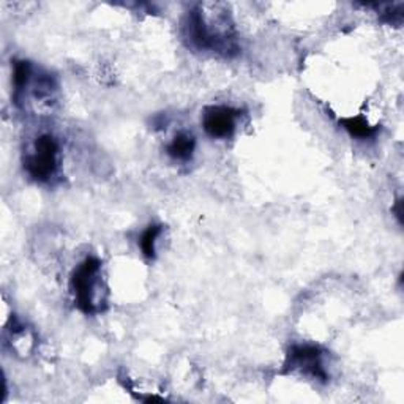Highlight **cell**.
Returning a JSON list of instances; mask_svg holds the SVG:
<instances>
[{
    "label": "cell",
    "mask_w": 404,
    "mask_h": 404,
    "mask_svg": "<svg viewBox=\"0 0 404 404\" xmlns=\"http://www.w3.org/2000/svg\"><path fill=\"white\" fill-rule=\"evenodd\" d=\"M339 125L343 126L352 137L357 139H368L376 135V126H371L368 120L362 116L339 119Z\"/></svg>",
    "instance_id": "cell-7"
},
{
    "label": "cell",
    "mask_w": 404,
    "mask_h": 404,
    "mask_svg": "<svg viewBox=\"0 0 404 404\" xmlns=\"http://www.w3.org/2000/svg\"><path fill=\"white\" fill-rule=\"evenodd\" d=\"M240 111L229 106H208L202 114V126L213 139L231 137L237 128Z\"/></svg>",
    "instance_id": "cell-4"
},
{
    "label": "cell",
    "mask_w": 404,
    "mask_h": 404,
    "mask_svg": "<svg viewBox=\"0 0 404 404\" xmlns=\"http://www.w3.org/2000/svg\"><path fill=\"white\" fill-rule=\"evenodd\" d=\"M401 206H403L401 199H398V201H396V204H395V207H393V212L396 213V218L400 220V221H403V210H401Z\"/></svg>",
    "instance_id": "cell-9"
},
{
    "label": "cell",
    "mask_w": 404,
    "mask_h": 404,
    "mask_svg": "<svg viewBox=\"0 0 404 404\" xmlns=\"http://www.w3.org/2000/svg\"><path fill=\"white\" fill-rule=\"evenodd\" d=\"M59 142L50 135H41L34 142V149L24 160V168L32 179L41 183L49 182L59 169Z\"/></svg>",
    "instance_id": "cell-2"
},
{
    "label": "cell",
    "mask_w": 404,
    "mask_h": 404,
    "mask_svg": "<svg viewBox=\"0 0 404 404\" xmlns=\"http://www.w3.org/2000/svg\"><path fill=\"white\" fill-rule=\"evenodd\" d=\"M101 262L97 257H87L74 269L69 281V288L74 297V303L84 314H95L101 311L97 303L100 288Z\"/></svg>",
    "instance_id": "cell-1"
},
{
    "label": "cell",
    "mask_w": 404,
    "mask_h": 404,
    "mask_svg": "<svg viewBox=\"0 0 404 404\" xmlns=\"http://www.w3.org/2000/svg\"><path fill=\"white\" fill-rule=\"evenodd\" d=\"M161 231H163V227L160 224H150L147 229L142 232L141 240H139V245H141L142 255L147 259H154L155 257L156 238L160 237Z\"/></svg>",
    "instance_id": "cell-8"
},
{
    "label": "cell",
    "mask_w": 404,
    "mask_h": 404,
    "mask_svg": "<svg viewBox=\"0 0 404 404\" xmlns=\"http://www.w3.org/2000/svg\"><path fill=\"white\" fill-rule=\"evenodd\" d=\"M32 76H34V69H32V65L29 62L25 60L15 62V69H13V88H15V93H13V98H15L18 105L21 103L25 88L30 84Z\"/></svg>",
    "instance_id": "cell-5"
},
{
    "label": "cell",
    "mask_w": 404,
    "mask_h": 404,
    "mask_svg": "<svg viewBox=\"0 0 404 404\" xmlns=\"http://www.w3.org/2000/svg\"><path fill=\"white\" fill-rule=\"evenodd\" d=\"M194 147H196L194 137L187 135V133H180V135H177L173 141H170V144L166 147V152L169 156L174 158V160L188 161L194 154Z\"/></svg>",
    "instance_id": "cell-6"
},
{
    "label": "cell",
    "mask_w": 404,
    "mask_h": 404,
    "mask_svg": "<svg viewBox=\"0 0 404 404\" xmlns=\"http://www.w3.org/2000/svg\"><path fill=\"white\" fill-rule=\"evenodd\" d=\"M322 357H324V352L318 346L295 344L288 351L284 368L300 371L305 376L319 379V381H327V371Z\"/></svg>",
    "instance_id": "cell-3"
}]
</instances>
